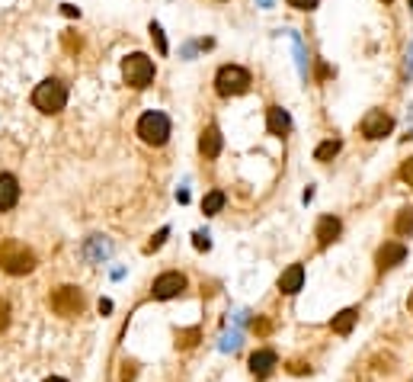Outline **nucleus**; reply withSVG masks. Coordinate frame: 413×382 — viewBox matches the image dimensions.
I'll use <instances>...</instances> for the list:
<instances>
[{
  "mask_svg": "<svg viewBox=\"0 0 413 382\" xmlns=\"http://www.w3.org/2000/svg\"><path fill=\"white\" fill-rule=\"evenodd\" d=\"M0 270L10 276H26L36 270V254L29 251L26 245L7 238V241H0Z\"/></svg>",
  "mask_w": 413,
  "mask_h": 382,
  "instance_id": "1",
  "label": "nucleus"
},
{
  "mask_svg": "<svg viewBox=\"0 0 413 382\" xmlns=\"http://www.w3.org/2000/svg\"><path fill=\"white\" fill-rule=\"evenodd\" d=\"M64 103H68V87L61 84V81H55V77L42 81V84L32 90V107H36L38 113H46V116L61 113Z\"/></svg>",
  "mask_w": 413,
  "mask_h": 382,
  "instance_id": "2",
  "label": "nucleus"
},
{
  "mask_svg": "<svg viewBox=\"0 0 413 382\" xmlns=\"http://www.w3.org/2000/svg\"><path fill=\"white\" fill-rule=\"evenodd\" d=\"M215 90L221 97H241L250 90V71L241 64H225V68L215 74Z\"/></svg>",
  "mask_w": 413,
  "mask_h": 382,
  "instance_id": "3",
  "label": "nucleus"
},
{
  "mask_svg": "<svg viewBox=\"0 0 413 382\" xmlns=\"http://www.w3.org/2000/svg\"><path fill=\"white\" fill-rule=\"evenodd\" d=\"M122 77H125L128 87H135V90H144V87L154 81V62H150L148 55L135 52L128 55L125 62H122Z\"/></svg>",
  "mask_w": 413,
  "mask_h": 382,
  "instance_id": "4",
  "label": "nucleus"
},
{
  "mask_svg": "<svg viewBox=\"0 0 413 382\" xmlns=\"http://www.w3.org/2000/svg\"><path fill=\"white\" fill-rule=\"evenodd\" d=\"M138 135H141L144 145L160 148L170 138V119L164 113H158V109H150V113H144L138 119Z\"/></svg>",
  "mask_w": 413,
  "mask_h": 382,
  "instance_id": "5",
  "label": "nucleus"
},
{
  "mask_svg": "<svg viewBox=\"0 0 413 382\" xmlns=\"http://www.w3.org/2000/svg\"><path fill=\"white\" fill-rule=\"evenodd\" d=\"M48 306H52V312L61 315V318H77V315L83 312V292L77 289V286H61V289L52 292Z\"/></svg>",
  "mask_w": 413,
  "mask_h": 382,
  "instance_id": "6",
  "label": "nucleus"
},
{
  "mask_svg": "<svg viewBox=\"0 0 413 382\" xmlns=\"http://www.w3.org/2000/svg\"><path fill=\"white\" fill-rule=\"evenodd\" d=\"M183 289H186V276L176 273V270H167V273H160L158 280H154L150 296L160 299V302H167V299H176Z\"/></svg>",
  "mask_w": 413,
  "mask_h": 382,
  "instance_id": "7",
  "label": "nucleus"
},
{
  "mask_svg": "<svg viewBox=\"0 0 413 382\" xmlns=\"http://www.w3.org/2000/svg\"><path fill=\"white\" fill-rule=\"evenodd\" d=\"M362 135L368 138V142H378V138L391 135V129H394V119H391L384 109H372V113H365V119H362Z\"/></svg>",
  "mask_w": 413,
  "mask_h": 382,
  "instance_id": "8",
  "label": "nucleus"
},
{
  "mask_svg": "<svg viewBox=\"0 0 413 382\" xmlns=\"http://www.w3.org/2000/svg\"><path fill=\"white\" fill-rule=\"evenodd\" d=\"M404 260H407V247L400 245V241H388V245H382L375 254V264L382 273L391 267H398V264H404Z\"/></svg>",
  "mask_w": 413,
  "mask_h": 382,
  "instance_id": "9",
  "label": "nucleus"
},
{
  "mask_svg": "<svg viewBox=\"0 0 413 382\" xmlns=\"http://www.w3.org/2000/svg\"><path fill=\"white\" fill-rule=\"evenodd\" d=\"M16 203H20V180L13 174H0V212H10Z\"/></svg>",
  "mask_w": 413,
  "mask_h": 382,
  "instance_id": "10",
  "label": "nucleus"
},
{
  "mask_svg": "<svg viewBox=\"0 0 413 382\" xmlns=\"http://www.w3.org/2000/svg\"><path fill=\"white\" fill-rule=\"evenodd\" d=\"M340 231H343V225H340V219H333V215H323L321 222H317V228H314L317 245H321V247L333 245V241H337V238H340Z\"/></svg>",
  "mask_w": 413,
  "mask_h": 382,
  "instance_id": "11",
  "label": "nucleus"
},
{
  "mask_svg": "<svg viewBox=\"0 0 413 382\" xmlns=\"http://www.w3.org/2000/svg\"><path fill=\"white\" fill-rule=\"evenodd\" d=\"M276 363H279L276 350H256L253 357H250V373H253L256 379H266V376L276 369Z\"/></svg>",
  "mask_w": 413,
  "mask_h": 382,
  "instance_id": "12",
  "label": "nucleus"
},
{
  "mask_svg": "<svg viewBox=\"0 0 413 382\" xmlns=\"http://www.w3.org/2000/svg\"><path fill=\"white\" fill-rule=\"evenodd\" d=\"M199 151H202V158H209V161L221 154V132H218V125H205V129H202Z\"/></svg>",
  "mask_w": 413,
  "mask_h": 382,
  "instance_id": "13",
  "label": "nucleus"
},
{
  "mask_svg": "<svg viewBox=\"0 0 413 382\" xmlns=\"http://www.w3.org/2000/svg\"><path fill=\"white\" fill-rule=\"evenodd\" d=\"M301 286H304V267H301V264H292L286 273L279 276V289L286 292V296H295Z\"/></svg>",
  "mask_w": 413,
  "mask_h": 382,
  "instance_id": "14",
  "label": "nucleus"
},
{
  "mask_svg": "<svg viewBox=\"0 0 413 382\" xmlns=\"http://www.w3.org/2000/svg\"><path fill=\"white\" fill-rule=\"evenodd\" d=\"M266 129H270L272 135H286V132L292 129V116L282 107H270L266 109Z\"/></svg>",
  "mask_w": 413,
  "mask_h": 382,
  "instance_id": "15",
  "label": "nucleus"
},
{
  "mask_svg": "<svg viewBox=\"0 0 413 382\" xmlns=\"http://www.w3.org/2000/svg\"><path fill=\"white\" fill-rule=\"evenodd\" d=\"M356 321H359V308H343V312L330 321V328L337 331V334H349V331L356 328Z\"/></svg>",
  "mask_w": 413,
  "mask_h": 382,
  "instance_id": "16",
  "label": "nucleus"
},
{
  "mask_svg": "<svg viewBox=\"0 0 413 382\" xmlns=\"http://www.w3.org/2000/svg\"><path fill=\"white\" fill-rule=\"evenodd\" d=\"M394 231L400 238H413V209H400L398 219H394Z\"/></svg>",
  "mask_w": 413,
  "mask_h": 382,
  "instance_id": "17",
  "label": "nucleus"
},
{
  "mask_svg": "<svg viewBox=\"0 0 413 382\" xmlns=\"http://www.w3.org/2000/svg\"><path fill=\"white\" fill-rule=\"evenodd\" d=\"M221 206H225V193H221V190H211L209 196L202 199V212L205 215H218Z\"/></svg>",
  "mask_w": 413,
  "mask_h": 382,
  "instance_id": "18",
  "label": "nucleus"
},
{
  "mask_svg": "<svg viewBox=\"0 0 413 382\" xmlns=\"http://www.w3.org/2000/svg\"><path fill=\"white\" fill-rule=\"evenodd\" d=\"M340 148H343V145H340L337 138H330V142H323V145H317L314 158H317V161H333V158L340 154Z\"/></svg>",
  "mask_w": 413,
  "mask_h": 382,
  "instance_id": "19",
  "label": "nucleus"
},
{
  "mask_svg": "<svg viewBox=\"0 0 413 382\" xmlns=\"http://www.w3.org/2000/svg\"><path fill=\"white\" fill-rule=\"evenodd\" d=\"M199 344V328H189V331H180L176 334V347H183V350H189V347Z\"/></svg>",
  "mask_w": 413,
  "mask_h": 382,
  "instance_id": "20",
  "label": "nucleus"
},
{
  "mask_svg": "<svg viewBox=\"0 0 413 382\" xmlns=\"http://www.w3.org/2000/svg\"><path fill=\"white\" fill-rule=\"evenodd\" d=\"M150 39H154V46H158V52L160 55H167V48H170V46H167V36H164V29H160V26L158 23H150Z\"/></svg>",
  "mask_w": 413,
  "mask_h": 382,
  "instance_id": "21",
  "label": "nucleus"
},
{
  "mask_svg": "<svg viewBox=\"0 0 413 382\" xmlns=\"http://www.w3.org/2000/svg\"><path fill=\"white\" fill-rule=\"evenodd\" d=\"M10 328V302L4 296H0V331Z\"/></svg>",
  "mask_w": 413,
  "mask_h": 382,
  "instance_id": "22",
  "label": "nucleus"
},
{
  "mask_svg": "<svg viewBox=\"0 0 413 382\" xmlns=\"http://www.w3.org/2000/svg\"><path fill=\"white\" fill-rule=\"evenodd\" d=\"M400 180H404L407 186H413V158L400 164Z\"/></svg>",
  "mask_w": 413,
  "mask_h": 382,
  "instance_id": "23",
  "label": "nucleus"
},
{
  "mask_svg": "<svg viewBox=\"0 0 413 382\" xmlns=\"http://www.w3.org/2000/svg\"><path fill=\"white\" fill-rule=\"evenodd\" d=\"M167 235H170V231H167V228H160L158 235L150 238V245L144 247V251H148V254H150V251H158V247H160V245H164V241H167Z\"/></svg>",
  "mask_w": 413,
  "mask_h": 382,
  "instance_id": "24",
  "label": "nucleus"
},
{
  "mask_svg": "<svg viewBox=\"0 0 413 382\" xmlns=\"http://www.w3.org/2000/svg\"><path fill=\"white\" fill-rule=\"evenodd\" d=\"M61 42H64V48H68V52H80V39H74V32H64V36H61Z\"/></svg>",
  "mask_w": 413,
  "mask_h": 382,
  "instance_id": "25",
  "label": "nucleus"
},
{
  "mask_svg": "<svg viewBox=\"0 0 413 382\" xmlns=\"http://www.w3.org/2000/svg\"><path fill=\"white\" fill-rule=\"evenodd\" d=\"M195 247H199V251H209L211 247V241H209V235H205V231H195Z\"/></svg>",
  "mask_w": 413,
  "mask_h": 382,
  "instance_id": "26",
  "label": "nucleus"
},
{
  "mask_svg": "<svg viewBox=\"0 0 413 382\" xmlns=\"http://www.w3.org/2000/svg\"><path fill=\"white\" fill-rule=\"evenodd\" d=\"M288 7H295V10H314L317 0H288Z\"/></svg>",
  "mask_w": 413,
  "mask_h": 382,
  "instance_id": "27",
  "label": "nucleus"
},
{
  "mask_svg": "<svg viewBox=\"0 0 413 382\" xmlns=\"http://www.w3.org/2000/svg\"><path fill=\"white\" fill-rule=\"evenodd\" d=\"M61 13L64 16H80V10H77L74 4H61Z\"/></svg>",
  "mask_w": 413,
  "mask_h": 382,
  "instance_id": "28",
  "label": "nucleus"
},
{
  "mask_svg": "<svg viewBox=\"0 0 413 382\" xmlns=\"http://www.w3.org/2000/svg\"><path fill=\"white\" fill-rule=\"evenodd\" d=\"M288 369H292L295 376H301V373H308L311 367H304V363H301V360H295V363H292V367H288Z\"/></svg>",
  "mask_w": 413,
  "mask_h": 382,
  "instance_id": "29",
  "label": "nucleus"
},
{
  "mask_svg": "<svg viewBox=\"0 0 413 382\" xmlns=\"http://www.w3.org/2000/svg\"><path fill=\"white\" fill-rule=\"evenodd\" d=\"M253 331H256V334H270V321H256Z\"/></svg>",
  "mask_w": 413,
  "mask_h": 382,
  "instance_id": "30",
  "label": "nucleus"
},
{
  "mask_svg": "<svg viewBox=\"0 0 413 382\" xmlns=\"http://www.w3.org/2000/svg\"><path fill=\"white\" fill-rule=\"evenodd\" d=\"M46 382H68V379H61V376H52V379H46Z\"/></svg>",
  "mask_w": 413,
  "mask_h": 382,
  "instance_id": "31",
  "label": "nucleus"
},
{
  "mask_svg": "<svg viewBox=\"0 0 413 382\" xmlns=\"http://www.w3.org/2000/svg\"><path fill=\"white\" fill-rule=\"evenodd\" d=\"M407 308H410V312H413V292H410V299H407Z\"/></svg>",
  "mask_w": 413,
  "mask_h": 382,
  "instance_id": "32",
  "label": "nucleus"
},
{
  "mask_svg": "<svg viewBox=\"0 0 413 382\" xmlns=\"http://www.w3.org/2000/svg\"><path fill=\"white\" fill-rule=\"evenodd\" d=\"M260 4H263V7H270V4H272V0H260Z\"/></svg>",
  "mask_w": 413,
  "mask_h": 382,
  "instance_id": "33",
  "label": "nucleus"
},
{
  "mask_svg": "<svg viewBox=\"0 0 413 382\" xmlns=\"http://www.w3.org/2000/svg\"><path fill=\"white\" fill-rule=\"evenodd\" d=\"M384 4H391V0H384Z\"/></svg>",
  "mask_w": 413,
  "mask_h": 382,
  "instance_id": "34",
  "label": "nucleus"
},
{
  "mask_svg": "<svg viewBox=\"0 0 413 382\" xmlns=\"http://www.w3.org/2000/svg\"><path fill=\"white\" fill-rule=\"evenodd\" d=\"M410 4H413V0H410Z\"/></svg>",
  "mask_w": 413,
  "mask_h": 382,
  "instance_id": "35",
  "label": "nucleus"
}]
</instances>
